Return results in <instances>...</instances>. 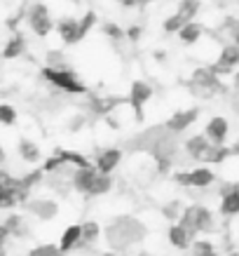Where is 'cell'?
Listing matches in <instances>:
<instances>
[{
    "label": "cell",
    "mask_w": 239,
    "mask_h": 256,
    "mask_svg": "<svg viewBox=\"0 0 239 256\" xmlns=\"http://www.w3.org/2000/svg\"><path fill=\"white\" fill-rule=\"evenodd\" d=\"M106 242H108L110 252L115 254H124L129 252L131 247H136L148 238V228L143 221H139L136 216H129V214H122V216H115L106 226Z\"/></svg>",
    "instance_id": "1"
},
{
    "label": "cell",
    "mask_w": 239,
    "mask_h": 256,
    "mask_svg": "<svg viewBox=\"0 0 239 256\" xmlns=\"http://www.w3.org/2000/svg\"><path fill=\"white\" fill-rule=\"evenodd\" d=\"M178 226L195 240L197 233H211L216 221H214V214L204 204H190V207H183L181 218H178Z\"/></svg>",
    "instance_id": "2"
},
{
    "label": "cell",
    "mask_w": 239,
    "mask_h": 256,
    "mask_svg": "<svg viewBox=\"0 0 239 256\" xmlns=\"http://www.w3.org/2000/svg\"><path fill=\"white\" fill-rule=\"evenodd\" d=\"M188 90L190 94H195L197 99H211L216 94H223L225 92V85L221 82L214 70L209 66H202V68H195L190 80H188Z\"/></svg>",
    "instance_id": "3"
},
{
    "label": "cell",
    "mask_w": 239,
    "mask_h": 256,
    "mask_svg": "<svg viewBox=\"0 0 239 256\" xmlns=\"http://www.w3.org/2000/svg\"><path fill=\"white\" fill-rule=\"evenodd\" d=\"M42 78L49 80L54 87H59V90H63V92L68 94H85L87 87L80 82V78H77L75 73H70V70H52V68H42Z\"/></svg>",
    "instance_id": "4"
},
{
    "label": "cell",
    "mask_w": 239,
    "mask_h": 256,
    "mask_svg": "<svg viewBox=\"0 0 239 256\" xmlns=\"http://www.w3.org/2000/svg\"><path fill=\"white\" fill-rule=\"evenodd\" d=\"M28 26H31V31L40 38H45L52 33L54 28V22H52V16H49V10L45 8V2H33L31 8H28Z\"/></svg>",
    "instance_id": "5"
},
{
    "label": "cell",
    "mask_w": 239,
    "mask_h": 256,
    "mask_svg": "<svg viewBox=\"0 0 239 256\" xmlns=\"http://www.w3.org/2000/svg\"><path fill=\"white\" fill-rule=\"evenodd\" d=\"M150 96H153V90H150V85H148V82H143V80H134V82H131L127 104L134 108L136 120H143V106L150 101Z\"/></svg>",
    "instance_id": "6"
},
{
    "label": "cell",
    "mask_w": 239,
    "mask_h": 256,
    "mask_svg": "<svg viewBox=\"0 0 239 256\" xmlns=\"http://www.w3.org/2000/svg\"><path fill=\"white\" fill-rule=\"evenodd\" d=\"M235 66H239V45L228 42V45L221 47L216 64H214V66H209V68L214 70L216 76H225V73H232Z\"/></svg>",
    "instance_id": "7"
},
{
    "label": "cell",
    "mask_w": 239,
    "mask_h": 256,
    "mask_svg": "<svg viewBox=\"0 0 239 256\" xmlns=\"http://www.w3.org/2000/svg\"><path fill=\"white\" fill-rule=\"evenodd\" d=\"M228 134H230V122L223 116H214L204 127V136L211 146H225Z\"/></svg>",
    "instance_id": "8"
},
{
    "label": "cell",
    "mask_w": 239,
    "mask_h": 256,
    "mask_svg": "<svg viewBox=\"0 0 239 256\" xmlns=\"http://www.w3.org/2000/svg\"><path fill=\"white\" fill-rule=\"evenodd\" d=\"M26 210L40 221H52L59 214V204L49 198H33V200L26 202Z\"/></svg>",
    "instance_id": "9"
},
{
    "label": "cell",
    "mask_w": 239,
    "mask_h": 256,
    "mask_svg": "<svg viewBox=\"0 0 239 256\" xmlns=\"http://www.w3.org/2000/svg\"><path fill=\"white\" fill-rule=\"evenodd\" d=\"M200 118V108H185V110H176L174 116L167 120V124H164V130L171 134H181L185 132L190 124L195 122Z\"/></svg>",
    "instance_id": "10"
},
{
    "label": "cell",
    "mask_w": 239,
    "mask_h": 256,
    "mask_svg": "<svg viewBox=\"0 0 239 256\" xmlns=\"http://www.w3.org/2000/svg\"><path fill=\"white\" fill-rule=\"evenodd\" d=\"M120 160H122V150H120V148H106V150H101V156L96 158L94 170L99 172V174H110V172L120 164Z\"/></svg>",
    "instance_id": "11"
},
{
    "label": "cell",
    "mask_w": 239,
    "mask_h": 256,
    "mask_svg": "<svg viewBox=\"0 0 239 256\" xmlns=\"http://www.w3.org/2000/svg\"><path fill=\"white\" fill-rule=\"evenodd\" d=\"M214 181H216L214 170H209V167H197V170L188 172V184H185V186L188 188H207V186H211Z\"/></svg>",
    "instance_id": "12"
},
{
    "label": "cell",
    "mask_w": 239,
    "mask_h": 256,
    "mask_svg": "<svg viewBox=\"0 0 239 256\" xmlns=\"http://www.w3.org/2000/svg\"><path fill=\"white\" fill-rule=\"evenodd\" d=\"M56 31H59V36H61V40L66 45L80 42V40H77V19L75 16H61V19L56 22Z\"/></svg>",
    "instance_id": "13"
},
{
    "label": "cell",
    "mask_w": 239,
    "mask_h": 256,
    "mask_svg": "<svg viewBox=\"0 0 239 256\" xmlns=\"http://www.w3.org/2000/svg\"><path fill=\"white\" fill-rule=\"evenodd\" d=\"M80 238H82V228L80 226H68L66 230H63L61 240H59V254H66V252H73V249L80 247Z\"/></svg>",
    "instance_id": "14"
},
{
    "label": "cell",
    "mask_w": 239,
    "mask_h": 256,
    "mask_svg": "<svg viewBox=\"0 0 239 256\" xmlns=\"http://www.w3.org/2000/svg\"><path fill=\"white\" fill-rule=\"evenodd\" d=\"M94 174H96L94 164H92V167H82V170H73L70 184H73V188H75L77 193H87V190H89V186H92Z\"/></svg>",
    "instance_id": "15"
},
{
    "label": "cell",
    "mask_w": 239,
    "mask_h": 256,
    "mask_svg": "<svg viewBox=\"0 0 239 256\" xmlns=\"http://www.w3.org/2000/svg\"><path fill=\"white\" fill-rule=\"evenodd\" d=\"M209 144L207 136L204 134H195V136H190V139L185 141V150H188V156L193 158V160H202L204 158V153L209 150Z\"/></svg>",
    "instance_id": "16"
},
{
    "label": "cell",
    "mask_w": 239,
    "mask_h": 256,
    "mask_svg": "<svg viewBox=\"0 0 239 256\" xmlns=\"http://www.w3.org/2000/svg\"><path fill=\"white\" fill-rule=\"evenodd\" d=\"M110 188H113V176L110 174H94L92 178V186L87 190V195H92V198H99V195H106L110 193Z\"/></svg>",
    "instance_id": "17"
},
{
    "label": "cell",
    "mask_w": 239,
    "mask_h": 256,
    "mask_svg": "<svg viewBox=\"0 0 239 256\" xmlns=\"http://www.w3.org/2000/svg\"><path fill=\"white\" fill-rule=\"evenodd\" d=\"M167 238H169L171 247H176V249H190V244L195 242L193 238L185 233V230H183V228H181L178 224H174L169 230H167Z\"/></svg>",
    "instance_id": "18"
},
{
    "label": "cell",
    "mask_w": 239,
    "mask_h": 256,
    "mask_svg": "<svg viewBox=\"0 0 239 256\" xmlns=\"http://www.w3.org/2000/svg\"><path fill=\"white\" fill-rule=\"evenodd\" d=\"M16 150H19V156H21L23 162L35 164L40 158H42L40 148L35 146V141H31V139H19V146H16Z\"/></svg>",
    "instance_id": "19"
},
{
    "label": "cell",
    "mask_w": 239,
    "mask_h": 256,
    "mask_svg": "<svg viewBox=\"0 0 239 256\" xmlns=\"http://www.w3.org/2000/svg\"><path fill=\"white\" fill-rule=\"evenodd\" d=\"M228 158H232L230 146H209V150L204 153L202 162L207 164H223Z\"/></svg>",
    "instance_id": "20"
},
{
    "label": "cell",
    "mask_w": 239,
    "mask_h": 256,
    "mask_svg": "<svg viewBox=\"0 0 239 256\" xmlns=\"http://www.w3.org/2000/svg\"><path fill=\"white\" fill-rule=\"evenodd\" d=\"M5 228H7L9 235H14V238H28V224H26V218L21 216V214H12V216H7V221H5Z\"/></svg>",
    "instance_id": "21"
},
{
    "label": "cell",
    "mask_w": 239,
    "mask_h": 256,
    "mask_svg": "<svg viewBox=\"0 0 239 256\" xmlns=\"http://www.w3.org/2000/svg\"><path fill=\"white\" fill-rule=\"evenodd\" d=\"M23 50H26V40H23L21 33H16L7 40V45L2 50V59H16V56L23 54Z\"/></svg>",
    "instance_id": "22"
},
{
    "label": "cell",
    "mask_w": 239,
    "mask_h": 256,
    "mask_svg": "<svg viewBox=\"0 0 239 256\" xmlns=\"http://www.w3.org/2000/svg\"><path fill=\"white\" fill-rule=\"evenodd\" d=\"M202 33H204L202 24L190 22V24H185L183 28L178 31V38H181V42H185V45H195V42L202 38Z\"/></svg>",
    "instance_id": "23"
},
{
    "label": "cell",
    "mask_w": 239,
    "mask_h": 256,
    "mask_svg": "<svg viewBox=\"0 0 239 256\" xmlns=\"http://www.w3.org/2000/svg\"><path fill=\"white\" fill-rule=\"evenodd\" d=\"M200 8H202L200 0H181V2H178L176 14L181 16L185 24H190V22H195V16H197Z\"/></svg>",
    "instance_id": "24"
},
{
    "label": "cell",
    "mask_w": 239,
    "mask_h": 256,
    "mask_svg": "<svg viewBox=\"0 0 239 256\" xmlns=\"http://www.w3.org/2000/svg\"><path fill=\"white\" fill-rule=\"evenodd\" d=\"M221 214L223 216H237L239 214V190L221 198Z\"/></svg>",
    "instance_id": "25"
},
{
    "label": "cell",
    "mask_w": 239,
    "mask_h": 256,
    "mask_svg": "<svg viewBox=\"0 0 239 256\" xmlns=\"http://www.w3.org/2000/svg\"><path fill=\"white\" fill-rule=\"evenodd\" d=\"M59 158H61V162L66 164H75V170H82V167H92L89 160H87L82 153H77V150H59Z\"/></svg>",
    "instance_id": "26"
},
{
    "label": "cell",
    "mask_w": 239,
    "mask_h": 256,
    "mask_svg": "<svg viewBox=\"0 0 239 256\" xmlns=\"http://www.w3.org/2000/svg\"><path fill=\"white\" fill-rule=\"evenodd\" d=\"M80 228H82V238H80V244H94V242L99 240L101 226L96 224V221H87V224H82Z\"/></svg>",
    "instance_id": "27"
},
{
    "label": "cell",
    "mask_w": 239,
    "mask_h": 256,
    "mask_svg": "<svg viewBox=\"0 0 239 256\" xmlns=\"http://www.w3.org/2000/svg\"><path fill=\"white\" fill-rule=\"evenodd\" d=\"M45 62H47V68H52V70H68V59H66V54L63 52H59V50H49L45 56Z\"/></svg>",
    "instance_id": "28"
},
{
    "label": "cell",
    "mask_w": 239,
    "mask_h": 256,
    "mask_svg": "<svg viewBox=\"0 0 239 256\" xmlns=\"http://www.w3.org/2000/svg\"><path fill=\"white\" fill-rule=\"evenodd\" d=\"M190 252H193L190 256H218L216 244L209 240H195L193 244H190Z\"/></svg>",
    "instance_id": "29"
},
{
    "label": "cell",
    "mask_w": 239,
    "mask_h": 256,
    "mask_svg": "<svg viewBox=\"0 0 239 256\" xmlns=\"http://www.w3.org/2000/svg\"><path fill=\"white\" fill-rule=\"evenodd\" d=\"M94 24H96V12H85V16L82 19H77V40H82L89 33V28H92Z\"/></svg>",
    "instance_id": "30"
},
{
    "label": "cell",
    "mask_w": 239,
    "mask_h": 256,
    "mask_svg": "<svg viewBox=\"0 0 239 256\" xmlns=\"http://www.w3.org/2000/svg\"><path fill=\"white\" fill-rule=\"evenodd\" d=\"M28 256H61L59 254V247L54 242H45V244H38L28 252Z\"/></svg>",
    "instance_id": "31"
},
{
    "label": "cell",
    "mask_w": 239,
    "mask_h": 256,
    "mask_svg": "<svg viewBox=\"0 0 239 256\" xmlns=\"http://www.w3.org/2000/svg\"><path fill=\"white\" fill-rule=\"evenodd\" d=\"M14 122H16V110L12 106H7V104H0V124L12 127Z\"/></svg>",
    "instance_id": "32"
},
{
    "label": "cell",
    "mask_w": 239,
    "mask_h": 256,
    "mask_svg": "<svg viewBox=\"0 0 239 256\" xmlns=\"http://www.w3.org/2000/svg\"><path fill=\"white\" fill-rule=\"evenodd\" d=\"M183 26H185V22H183V19H181L178 14L167 16V19H164V24H162V28H164L167 33H178L181 28H183Z\"/></svg>",
    "instance_id": "33"
},
{
    "label": "cell",
    "mask_w": 239,
    "mask_h": 256,
    "mask_svg": "<svg viewBox=\"0 0 239 256\" xmlns=\"http://www.w3.org/2000/svg\"><path fill=\"white\" fill-rule=\"evenodd\" d=\"M181 212H183V204L178 200H174V202H169V204H164L162 207V214L169 221H176V218H181Z\"/></svg>",
    "instance_id": "34"
},
{
    "label": "cell",
    "mask_w": 239,
    "mask_h": 256,
    "mask_svg": "<svg viewBox=\"0 0 239 256\" xmlns=\"http://www.w3.org/2000/svg\"><path fill=\"white\" fill-rule=\"evenodd\" d=\"M223 31L230 33V38L235 40V36L239 33V19L237 16H225L223 19Z\"/></svg>",
    "instance_id": "35"
},
{
    "label": "cell",
    "mask_w": 239,
    "mask_h": 256,
    "mask_svg": "<svg viewBox=\"0 0 239 256\" xmlns=\"http://www.w3.org/2000/svg\"><path fill=\"white\" fill-rule=\"evenodd\" d=\"M103 33H106V36H110V38H122V31H120V28H117L115 24H106V26H103Z\"/></svg>",
    "instance_id": "36"
},
{
    "label": "cell",
    "mask_w": 239,
    "mask_h": 256,
    "mask_svg": "<svg viewBox=\"0 0 239 256\" xmlns=\"http://www.w3.org/2000/svg\"><path fill=\"white\" fill-rule=\"evenodd\" d=\"M7 238H9V233H7V228L0 224V249H5V242H7Z\"/></svg>",
    "instance_id": "37"
},
{
    "label": "cell",
    "mask_w": 239,
    "mask_h": 256,
    "mask_svg": "<svg viewBox=\"0 0 239 256\" xmlns=\"http://www.w3.org/2000/svg\"><path fill=\"white\" fill-rule=\"evenodd\" d=\"M124 8H134V5H143V2H148V0H120Z\"/></svg>",
    "instance_id": "38"
},
{
    "label": "cell",
    "mask_w": 239,
    "mask_h": 256,
    "mask_svg": "<svg viewBox=\"0 0 239 256\" xmlns=\"http://www.w3.org/2000/svg\"><path fill=\"white\" fill-rule=\"evenodd\" d=\"M127 36H129L131 40H136L141 36V28H139V26H134V28H129V31H127Z\"/></svg>",
    "instance_id": "39"
},
{
    "label": "cell",
    "mask_w": 239,
    "mask_h": 256,
    "mask_svg": "<svg viewBox=\"0 0 239 256\" xmlns=\"http://www.w3.org/2000/svg\"><path fill=\"white\" fill-rule=\"evenodd\" d=\"M232 90L239 92V73H235V78H232Z\"/></svg>",
    "instance_id": "40"
},
{
    "label": "cell",
    "mask_w": 239,
    "mask_h": 256,
    "mask_svg": "<svg viewBox=\"0 0 239 256\" xmlns=\"http://www.w3.org/2000/svg\"><path fill=\"white\" fill-rule=\"evenodd\" d=\"M2 162H5V148L0 146V164H2Z\"/></svg>",
    "instance_id": "41"
},
{
    "label": "cell",
    "mask_w": 239,
    "mask_h": 256,
    "mask_svg": "<svg viewBox=\"0 0 239 256\" xmlns=\"http://www.w3.org/2000/svg\"><path fill=\"white\" fill-rule=\"evenodd\" d=\"M103 256H122V254H115V252H106Z\"/></svg>",
    "instance_id": "42"
},
{
    "label": "cell",
    "mask_w": 239,
    "mask_h": 256,
    "mask_svg": "<svg viewBox=\"0 0 239 256\" xmlns=\"http://www.w3.org/2000/svg\"><path fill=\"white\" fill-rule=\"evenodd\" d=\"M232 42H235V45H239V33L235 36V40H232Z\"/></svg>",
    "instance_id": "43"
},
{
    "label": "cell",
    "mask_w": 239,
    "mask_h": 256,
    "mask_svg": "<svg viewBox=\"0 0 239 256\" xmlns=\"http://www.w3.org/2000/svg\"><path fill=\"white\" fill-rule=\"evenodd\" d=\"M228 256H239V252H230V254H228Z\"/></svg>",
    "instance_id": "44"
},
{
    "label": "cell",
    "mask_w": 239,
    "mask_h": 256,
    "mask_svg": "<svg viewBox=\"0 0 239 256\" xmlns=\"http://www.w3.org/2000/svg\"><path fill=\"white\" fill-rule=\"evenodd\" d=\"M136 256H146V254H136Z\"/></svg>",
    "instance_id": "45"
}]
</instances>
